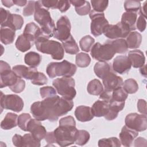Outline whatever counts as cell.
Wrapping results in <instances>:
<instances>
[{
	"instance_id": "6da1fadb",
	"label": "cell",
	"mask_w": 147,
	"mask_h": 147,
	"mask_svg": "<svg viewBox=\"0 0 147 147\" xmlns=\"http://www.w3.org/2000/svg\"><path fill=\"white\" fill-rule=\"evenodd\" d=\"M74 107V102L57 95L34 102L30 107V112L35 119L41 121L48 119L56 121L59 117L66 114Z\"/></svg>"
},
{
	"instance_id": "7a4b0ae2",
	"label": "cell",
	"mask_w": 147,
	"mask_h": 147,
	"mask_svg": "<svg viewBox=\"0 0 147 147\" xmlns=\"http://www.w3.org/2000/svg\"><path fill=\"white\" fill-rule=\"evenodd\" d=\"M34 18L40 25L41 31L45 37L49 38L54 36L56 28L54 21L48 10L42 6L41 1H36Z\"/></svg>"
},
{
	"instance_id": "3957f363",
	"label": "cell",
	"mask_w": 147,
	"mask_h": 147,
	"mask_svg": "<svg viewBox=\"0 0 147 147\" xmlns=\"http://www.w3.org/2000/svg\"><path fill=\"white\" fill-rule=\"evenodd\" d=\"M36 48L39 52L51 55L53 59L59 60L64 57V49L63 45L45 37H40L35 42Z\"/></svg>"
},
{
	"instance_id": "277c9868",
	"label": "cell",
	"mask_w": 147,
	"mask_h": 147,
	"mask_svg": "<svg viewBox=\"0 0 147 147\" xmlns=\"http://www.w3.org/2000/svg\"><path fill=\"white\" fill-rule=\"evenodd\" d=\"M77 70L76 66L64 60L61 62H51L46 68V72L51 78L56 76L71 77L75 75Z\"/></svg>"
},
{
	"instance_id": "5b68a950",
	"label": "cell",
	"mask_w": 147,
	"mask_h": 147,
	"mask_svg": "<svg viewBox=\"0 0 147 147\" xmlns=\"http://www.w3.org/2000/svg\"><path fill=\"white\" fill-rule=\"evenodd\" d=\"M78 130L76 126L59 125L53 131L56 143L61 147L74 144L75 142Z\"/></svg>"
},
{
	"instance_id": "8992f818",
	"label": "cell",
	"mask_w": 147,
	"mask_h": 147,
	"mask_svg": "<svg viewBox=\"0 0 147 147\" xmlns=\"http://www.w3.org/2000/svg\"><path fill=\"white\" fill-rule=\"evenodd\" d=\"M52 85L57 92L63 98L72 100L76 95L75 82L71 77H63L53 80Z\"/></svg>"
},
{
	"instance_id": "52a82bcc",
	"label": "cell",
	"mask_w": 147,
	"mask_h": 147,
	"mask_svg": "<svg viewBox=\"0 0 147 147\" xmlns=\"http://www.w3.org/2000/svg\"><path fill=\"white\" fill-rule=\"evenodd\" d=\"M115 53L109 41L103 44H101L99 42L95 43L91 48L90 52L92 58L99 61H109L114 57Z\"/></svg>"
},
{
	"instance_id": "ba28073f",
	"label": "cell",
	"mask_w": 147,
	"mask_h": 147,
	"mask_svg": "<svg viewBox=\"0 0 147 147\" xmlns=\"http://www.w3.org/2000/svg\"><path fill=\"white\" fill-rule=\"evenodd\" d=\"M1 109L10 110L14 112H20L24 108V103L22 99L17 95H4L1 91Z\"/></svg>"
},
{
	"instance_id": "9c48e42d",
	"label": "cell",
	"mask_w": 147,
	"mask_h": 147,
	"mask_svg": "<svg viewBox=\"0 0 147 147\" xmlns=\"http://www.w3.org/2000/svg\"><path fill=\"white\" fill-rule=\"evenodd\" d=\"M130 32L129 28L121 22H119L115 25H110L109 24L103 30V33L106 37L115 40L126 38Z\"/></svg>"
},
{
	"instance_id": "30bf717a",
	"label": "cell",
	"mask_w": 147,
	"mask_h": 147,
	"mask_svg": "<svg viewBox=\"0 0 147 147\" xmlns=\"http://www.w3.org/2000/svg\"><path fill=\"white\" fill-rule=\"evenodd\" d=\"M89 17L91 20V33L95 37H98L103 33L105 27L109 24L103 13L96 12L94 10H91L89 13Z\"/></svg>"
},
{
	"instance_id": "8fae6325",
	"label": "cell",
	"mask_w": 147,
	"mask_h": 147,
	"mask_svg": "<svg viewBox=\"0 0 147 147\" xmlns=\"http://www.w3.org/2000/svg\"><path fill=\"white\" fill-rule=\"evenodd\" d=\"M125 126L132 130L138 132L145 131L147 127L146 115L130 113L125 117Z\"/></svg>"
},
{
	"instance_id": "7c38bea8",
	"label": "cell",
	"mask_w": 147,
	"mask_h": 147,
	"mask_svg": "<svg viewBox=\"0 0 147 147\" xmlns=\"http://www.w3.org/2000/svg\"><path fill=\"white\" fill-rule=\"evenodd\" d=\"M71 25L68 18L66 16H61L56 22L54 37L62 42L67 40L71 35Z\"/></svg>"
},
{
	"instance_id": "4fadbf2b",
	"label": "cell",
	"mask_w": 147,
	"mask_h": 147,
	"mask_svg": "<svg viewBox=\"0 0 147 147\" xmlns=\"http://www.w3.org/2000/svg\"><path fill=\"white\" fill-rule=\"evenodd\" d=\"M26 131L30 132L39 141L45 138L47 133L45 127L41 125L40 121L36 119H31L30 120L27 126Z\"/></svg>"
},
{
	"instance_id": "5bb4252c",
	"label": "cell",
	"mask_w": 147,
	"mask_h": 147,
	"mask_svg": "<svg viewBox=\"0 0 147 147\" xmlns=\"http://www.w3.org/2000/svg\"><path fill=\"white\" fill-rule=\"evenodd\" d=\"M131 67V64L126 56H118L113 60L112 69L118 74H124L128 72Z\"/></svg>"
},
{
	"instance_id": "9a60e30c",
	"label": "cell",
	"mask_w": 147,
	"mask_h": 147,
	"mask_svg": "<svg viewBox=\"0 0 147 147\" xmlns=\"http://www.w3.org/2000/svg\"><path fill=\"white\" fill-rule=\"evenodd\" d=\"M102 82L105 89L110 91H113L117 88L122 87L123 83L122 78L117 75L113 70L102 79Z\"/></svg>"
},
{
	"instance_id": "2e32d148",
	"label": "cell",
	"mask_w": 147,
	"mask_h": 147,
	"mask_svg": "<svg viewBox=\"0 0 147 147\" xmlns=\"http://www.w3.org/2000/svg\"><path fill=\"white\" fill-rule=\"evenodd\" d=\"M23 34L33 44H35V42L40 37L48 38L43 34L41 28L34 22H30L26 25Z\"/></svg>"
},
{
	"instance_id": "e0dca14e",
	"label": "cell",
	"mask_w": 147,
	"mask_h": 147,
	"mask_svg": "<svg viewBox=\"0 0 147 147\" xmlns=\"http://www.w3.org/2000/svg\"><path fill=\"white\" fill-rule=\"evenodd\" d=\"M13 71L20 78H25L28 80H33L38 74L36 68L28 67L24 65H17L13 67Z\"/></svg>"
},
{
	"instance_id": "ac0fdd59",
	"label": "cell",
	"mask_w": 147,
	"mask_h": 147,
	"mask_svg": "<svg viewBox=\"0 0 147 147\" xmlns=\"http://www.w3.org/2000/svg\"><path fill=\"white\" fill-rule=\"evenodd\" d=\"M19 78L11 69L0 70V88L13 86Z\"/></svg>"
},
{
	"instance_id": "d6986e66",
	"label": "cell",
	"mask_w": 147,
	"mask_h": 147,
	"mask_svg": "<svg viewBox=\"0 0 147 147\" xmlns=\"http://www.w3.org/2000/svg\"><path fill=\"white\" fill-rule=\"evenodd\" d=\"M138 135V131L132 130L126 126H124L122 127L121 133L119 134L120 142L123 146H130Z\"/></svg>"
},
{
	"instance_id": "ffe728a7",
	"label": "cell",
	"mask_w": 147,
	"mask_h": 147,
	"mask_svg": "<svg viewBox=\"0 0 147 147\" xmlns=\"http://www.w3.org/2000/svg\"><path fill=\"white\" fill-rule=\"evenodd\" d=\"M24 22V18L21 16L10 13L5 22L1 24V27L10 28L16 31L20 30L22 28Z\"/></svg>"
},
{
	"instance_id": "44dd1931",
	"label": "cell",
	"mask_w": 147,
	"mask_h": 147,
	"mask_svg": "<svg viewBox=\"0 0 147 147\" xmlns=\"http://www.w3.org/2000/svg\"><path fill=\"white\" fill-rule=\"evenodd\" d=\"M127 57L130 61L131 66L134 68H141L145 65V57L141 50L135 49L129 51Z\"/></svg>"
},
{
	"instance_id": "7402d4cb",
	"label": "cell",
	"mask_w": 147,
	"mask_h": 147,
	"mask_svg": "<svg viewBox=\"0 0 147 147\" xmlns=\"http://www.w3.org/2000/svg\"><path fill=\"white\" fill-rule=\"evenodd\" d=\"M75 115L78 121L83 122L90 121L94 117L91 107L83 105L79 106L76 108Z\"/></svg>"
},
{
	"instance_id": "603a6c76",
	"label": "cell",
	"mask_w": 147,
	"mask_h": 147,
	"mask_svg": "<svg viewBox=\"0 0 147 147\" xmlns=\"http://www.w3.org/2000/svg\"><path fill=\"white\" fill-rule=\"evenodd\" d=\"M91 110L94 117H105L109 110V102L99 99L93 104Z\"/></svg>"
},
{
	"instance_id": "cb8c5ba5",
	"label": "cell",
	"mask_w": 147,
	"mask_h": 147,
	"mask_svg": "<svg viewBox=\"0 0 147 147\" xmlns=\"http://www.w3.org/2000/svg\"><path fill=\"white\" fill-rule=\"evenodd\" d=\"M125 103V102H109V110L107 114L104 117L105 118L107 121H112L115 119L118 115V113L124 108Z\"/></svg>"
},
{
	"instance_id": "d4e9b609",
	"label": "cell",
	"mask_w": 147,
	"mask_h": 147,
	"mask_svg": "<svg viewBox=\"0 0 147 147\" xmlns=\"http://www.w3.org/2000/svg\"><path fill=\"white\" fill-rule=\"evenodd\" d=\"M70 3L75 6L76 12L78 15L85 16L91 11V5L89 2L84 0L69 1Z\"/></svg>"
},
{
	"instance_id": "484cf974",
	"label": "cell",
	"mask_w": 147,
	"mask_h": 147,
	"mask_svg": "<svg viewBox=\"0 0 147 147\" xmlns=\"http://www.w3.org/2000/svg\"><path fill=\"white\" fill-rule=\"evenodd\" d=\"M18 116L13 113H7L1 123V127L3 130H9L18 125Z\"/></svg>"
},
{
	"instance_id": "4316f807",
	"label": "cell",
	"mask_w": 147,
	"mask_h": 147,
	"mask_svg": "<svg viewBox=\"0 0 147 147\" xmlns=\"http://www.w3.org/2000/svg\"><path fill=\"white\" fill-rule=\"evenodd\" d=\"M16 36L15 30L8 27H1L0 30V39L5 45L11 44L13 42Z\"/></svg>"
},
{
	"instance_id": "83f0119b",
	"label": "cell",
	"mask_w": 147,
	"mask_h": 147,
	"mask_svg": "<svg viewBox=\"0 0 147 147\" xmlns=\"http://www.w3.org/2000/svg\"><path fill=\"white\" fill-rule=\"evenodd\" d=\"M126 41L128 48L136 49L138 48L142 41L141 34L136 31H131L126 37Z\"/></svg>"
},
{
	"instance_id": "f1b7e54d",
	"label": "cell",
	"mask_w": 147,
	"mask_h": 147,
	"mask_svg": "<svg viewBox=\"0 0 147 147\" xmlns=\"http://www.w3.org/2000/svg\"><path fill=\"white\" fill-rule=\"evenodd\" d=\"M112 70L113 69L110 64L106 61H98L94 67V71L95 75L102 79Z\"/></svg>"
},
{
	"instance_id": "f546056e",
	"label": "cell",
	"mask_w": 147,
	"mask_h": 147,
	"mask_svg": "<svg viewBox=\"0 0 147 147\" xmlns=\"http://www.w3.org/2000/svg\"><path fill=\"white\" fill-rule=\"evenodd\" d=\"M137 19V14L133 12H125L122 14L121 22L126 25L130 31L136 29V23Z\"/></svg>"
},
{
	"instance_id": "4dcf8cb0",
	"label": "cell",
	"mask_w": 147,
	"mask_h": 147,
	"mask_svg": "<svg viewBox=\"0 0 147 147\" xmlns=\"http://www.w3.org/2000/svg\"><path fill=\"white\" fill-rule=\"evenodd\" d=\"M41 56L35 52H29L25 54L24 61L30 67L36 68L39 65L41 61Z\"/></svg>"
},
{
	"instance_id": "1f68e13d",
	"label": "cell",
	"mask_w": 147,
	"mask_h": 147,
	"mask_svg": "<svg viewBox=\"0 0 147 147\" xmlns=\"http://www.w3.org/2000/svg\"><path fill=\"white\" fill-rule=\"evenodd\" d=\"M33 45V44L23 34L18 37L15 43L16 48L22 52H25L29 50Z\"/></svg>"
},
{
	"instance_id": "d6a6232c",
	"label": "cell",
	"mask_w": 147,
	"mask_h": 147,
	"mask_svg": "<svg viewBox=\"0 0 147 147\" xmlns=\"http://www.w3.org/2000/svg\"><path fill=\"white\" fill-rule=\"evenodd\" d=\"M65 52L70 55H75L79 51V47L72 35L65 41L62 42Z\"/></svg>"
},
{
	"instance_id": "836d02e7",
	"label": "cell",
	"mask_w": 147,
	"mask_h": 147,
	"mask_svg": "<svg viewBox=\"0 0 147 147\" xmlns=\"http://www.w3.org/2000/svg\"><path fill=\"white\" fill-rule=\"evenodd\" d=\"M87 90L91 95H99L103 90V87L99 80L95 79L88 83Z\"/></svg>"
},
{
	"instance_id": "e575fe53",
	"label": "cell",
	"mask_w": 147,
	"mask_h": 147,
	"mask_svg": "<svg viewBox=\"0 0 147 147\" xmlns=\"http://www.w3.org/2000/svg\"><path fill=\"white\" fill-rule=\"evenodd\" d=\"M110 42L112 45L115 53H124L126 52L128 49L126 40L124 38H118Z\"/></svg>"
},
{
	"instance_id": "d590c367",
	"label": "cell",
	"mask_w": 147,
	"mask_h": 147,
	"mask_svg": "<svg viewBox=\"0 0 147 147\" xmlns=\"http://www.w3.org/2000/svg\"><path fill=\"white\" fill-rule=\"evenodd\" d=\"M128 94L123 90L122 87H119L113 90L111 98L110 101L118 102H123L127 99Z\"/></svg>"
},
{
	"instance_id": "8d00e7d4",
	"label": "cell",
	"mask_w": 147,
	"mask_h": 147,
	"mask_svg": "<svg viewBox=\"0 0 147 147\" xmlns=\"http://www.w3.org/2000/svg\"><path fill=\"white\" fill-rule=\"evenodd\" d=\"M91 62L90 56L86 53L80 52L76 55L75 63L78 67L80 68L87 67Z\"/></svg>"
},
{
	"instance_id": "74e56055",
	"label": "cell",
	"mask_w": 147,
	"mask_h": 147,
	"mask_svg": "<svg viewBox=\"0 0 147 147\" xmlns=\"http://www.w3.org/2000/svg\"><path fill=\"white\" fill-rule=\"evenodd\" d=\"M95 43V40L90 35L85 36L79 41V45L81 49L84 52H88Z\"/></svg>"
},
{
	"instance_id": "f35d334b",
	"label": "cell",
	"mask_w": 147,
	"mask_h": 147,
	"mask_svg": "<svg viewBox=\"0 0 147 147\" xmlns=\"http://www.w3.org/2000/svg\"><path fill=\"white\" fill-rule=\"evenodd\" d=\"M122 88L127 94H134L138 90V84L136 80L130 78L125 80Z\"/></svg>"
},
{
	"instance_id": "ab89813d",
	"label": "cell",
	"mask_w": 147,
	"mask_h": 147,
	"mask_svg": "<svg viewBox=\"0 0 147 147\" xmlns=\"http://www.w3.org/2000/svg\"><path fill=\"white\" fill-rule=\"evenodd\" d=\"M121 145V143L117 137L102 138L98 141V146L99 147H119Z\"/></svg>"
},
{
	"instance_id": "60d3db41",
	"label": "cell",
	"mask_w": 147,
	"mask_h": 147,
	"mask_svg": "<svg viewBox=\"0 0 147 147\" xmlns=\"http://www.w3.org/2000/svg\"><path fill=\"white\" fill-rule=\"evenodd\" d=\"M141 7V5L140 1L127 0L124 2V8L126 12L139 13Z\"/></svg>"
},
{
	"instance_id": "b9f144b4",
	"label": "cell",
	"mask_w": 147,
	"mask_h": 147,
	"mask_svg": "<svg viewBox=\"0 0 147 147\" xmlns=\"http://www.w3.org/2000/svg\"><path fill=\"white\" fill-rule=\"evenodd\" d=\"M90 138V135L87 131L84 130H78L75 143L80 146L84 145L88 142Z\"/></svg>"
},
{
	"instance_id": "7bdbcfd3",
	"label": "cell",
	"mask_w": 147,
	"mask_h": 147,
	"mask_svg": "<svg viewBox=\"0 0 147 147\" xmlns=\"http://www.w3.org/2000/svg\"><path fill=\"white\" fill-rule=\"evenodd\" d=\"M23 146H40V141L36 140L31 133L25 134L23 136Z\"/></svg>"
},
{
	"instance_id": "ee69618b",
	"label": "cell",
	"mask_w": 147,
	"mask_h": 147,
	"mask_svg": "<svg viewBox=\"0 0 147 147\" xmlns=\"http://www.w3.org/2000/svg\"><path fill=\"white\" fill-rule=\"evenodd\" d=\"M91 3L93 8V10L99 13H103V11L108 6L109 1L92 0L91 1Z\"/></svg>"
},
{
	"instance_id": "f6af8a7d",
	"label": "cell",
	"mask_w": 147,
	"mask_h": 147,
	"mask_svg": "<svg viewBox=\"0 0 147 147\" xmlns=\"http://www.w3.org/2000/svg\"><path fill=\"white\" fill-rule=\"evenodd\" d=\"M32 119L30 115L28 113H22L18 116V126L23 131H26L27 126Z\"/></svg>"
},
{
	"instance_id": "bcb514c9",
	"label": "cell",
	"mask_w": 147,
	"mask_h": 147,
	"mask_svg": "<svg viewBox=\"0 0 147 147\" xmlns=\"http://www.w3.org/2000/svg\"><path fill=\"white\" fill-rule=\"evenodd\" d=\"M56 90L51 86H45L40 88V93L41 98L45 99L56 95Z\"/></svg>"
},
{
	"instance_id": "7dc6e473",
	"label": "cell",
	"mask_w": 147,
	"mask_h": 147,
	"mask_svg": "<svg viewBox=\"0 0 147 147\" xmlns=\"http://www.w3.org/2000/svg\"><path fill=\"white\" fill-rule=\"evenodd\" d=\"M25 87V82L21 78H18L16 83L9 88L15 93H20L22 92Z\"/></svg>"
},
{
	"instance_id": "c3c4849f",
	"label": "cell",
	"mask_w": 147,
	"mask_h": 147,
	"mask_svg": "<svg viewBox=\"0 0 147 147\" xmlns=\"http://www.w3.org/2000/svg\"><path fill=\"white\" fill-rule=\"evenodd\" d=\"M35 3L36 1H29L28 4L24 7L22 11V14L24 16H30L34 13L35 11Z\"/></svg>"
},
{
	"instance_id": "681fc988",
	"label": "cell",
	"mask_w": 147,
	"mask_h": 147,
	"mask_svg": "<svg viewBox=\"0 0 147 147\" xmlns=\"http://www.w3.org/2000/svg\"><path fill=\"white\" fill-rule=\"evenodd\" d=\"M31 83L34 85L42 86L48 83V79L42 72H38L36 78L31 80Z\"/></svg>"
},
{
	"instance_id": "f907efd6",
	"label": "cell",
	"mask_w": 147,
	"mask_h": 147,
	"mask_svg": "<svg viewBox=\"0 0 147 147\" xmlns=\"http://www.w3.org/2000/svg\"><path fill=\"white\" fill-rule=\"evenodd\" d=\"M146 26V18L142 14H140L138 18L137 19L136 23V28L141 32L145 30Z\"/></svg>"
},
{
	"instance_id": "816d5d0a",
	"label": "cell",
	"mask_w": 147,
	"mask_h": 147,
	"mask_svg": "<svg viewBox=\"0 0 147 147\" xmlns=\"http://www.w3.org/2000/svg\"><path fill=\"white\" fill-rule=\"evenodd\" d=\"M71 6L69 1H58L57 4V9L61 13H64L67 11Z\"/></svg>"
},
{
	"instance_id": "f5cc1de1",
	"label": "cell",
	"mask_w": 147,
	"mask_h": 147,
	"mask_svg": "<svg viewBox=\"0 0 147 147\" xmlns=\"http://www.w3.org/2000/svg\"><path fill=\"white\" fill-rule=\"evenodd\" d=\"M59 125H73L76 126V122L72 116H67L61 118L59 121Z\"/></svg>"
},
{
	"instance_id": "db71d44e",
	"label": "cell",
	"mask_w": 147,
	"mask_h": 147,
	"mask_svg": "<svg viewBox=\"0 0 147 147\" xmlns=\"http://www.w3.org/2000/svg\"><path fill=\"white\" fill-rule=\"evenodd\" d=\"M58 1L57 0H50V1H47V0H42L41 1V3L42 6L46 8V9H57V4Z\"/></svg>"
},
{
	"instance_id": "11a10c76",
	"label": "cell",
	"mask_w": 147,
	"mask_h": 147,
	"mask_svg": "<svg viewBox=\"0 0 147 147\" xmlns=\"http://www.w3.org/2000/svg\"><path fill=\"white\" fill-rule=\"evenodd\" d=\"M137 109L142 114L146 115V102L142 99H138L137 102Z\"/></svg>"
},
{
	"instance_id": "9f6ffc18",
	"label": "cell",
	"mask_w": 147,
	"mask_h": 147,
	"mask_svg": "<svg viewBox=\"0 0 147 147\" xmlns=\"http://www.w3.org/2000/svg\"><path fill=\"white\" fill-rule=\"evenodd\" d=\"M23 136L20 134H15L12 138L13 144L17 147H23Z\"/></svg>"
},
{
	"instance_id": "6f0895ef",
	"label": "cell",
	"mask_w": 147,
	"mask_h": 147,
	"mask_svg": "<svg viewBox=\"0 0 147 147\" xmlns=\"http://www.w3.org/2000/svg\"><path fill=\"white\" fill-rule=\"evenodd\" d=\"M112 91H110V90L105 89L104 90H103V91L99 95V99L109 102V101L110 100V99L111 98Z\"/></svg>"
},
{
	"instance_id": "680465c9",
	"label": "cell",
	"mask_w": 147,
	"mask_h": 147,
	"mask_svg": "<svg viewBox=\"0 0 147 147\" xmlns=\"http://www.w3.org/2000/svg\"><path fill=\"white\" fill-rule=\"evenodd\" d=\"M44 138H45V141L47 142V143L48 144L51 145L52 144L56 143V139H55V137L53 131L47 133L46 136H45Z\"/></svg>"
},
{
	"instance_id": "91938a15",
	"label": "cell",
	"mask_w": 147,
	"mask_h": 147,
	"mask_svg": "<svg viewBox=\"0 0 147 147\" xmlns=\"http://www.w3.org/2000/svg\"><path fill=\"white\" fill-rule=\"evenodd\" d=\"M142 142H146V139L140 137L138 138H137L135 141H134V146H143V144Z\"/></svg>"
},
{
	"instance_id": "94428289",
	"label": "cell",
	"mask_w": 147,
	"mask_h": 147,
	"mask_svg": "<svg viewBox=\"0 0 147 147\" xmlns=\"http://www.w3.org/2000/svg\"><path fill=\"white\" fill-rule=\"evenodd\" d=\"M13 3L14 5H16L19 6H24L26 5L28 3L26 0H13Z\"/></svg>"
},
{
	"instance_id": "6125c7cd",
	"label": "cell",
	"mask_w": 147,
	"mask_h": 147,
	"mask_svg": "<svg viewBox=\"0 0 147 147\" xmlns=\"http://www.w3.org/2000/svg\"><path fill=\"white\" fill-rule=\"evenodd\" d=\"M1 2L2 3V4L5 6H6L7 7H11L12 6H13L14 5V3H13V1H10V0H9V1H5V0L3 1V0H2V1H1Z\"/></svg>"
},
{
	"instance_id": "be15d7a7",
	"label": "cell",
	"mask_w": 147,
	"mask_h": 147,
	"mask_svg": "<svg viewBox=\"0 0 147 147\" xmlns=\"http://www.w3.org/2000/svg\"><path fill=\"white\" fill-rule=\"evenodd\" d=\"M145 68H146V65H144L142 67H141V68H140V71L141 75H144V76H146V69H145Z\"/></svg>"
}]
</instances>
